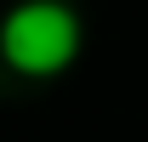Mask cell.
<instances>
[{"label":"cell","mask_w":148,"mask_h":142,"mask_svg":"<svg viewBox=\"0 0 148 142\" xmlns=\"http://www.w3.org/2000/svg\"><path fill=\"white\" fill-rule=\"evenodd\" d=\"M80 57V23L63 0H23L0 23V63L23 80H51Z\"/></svg>","instance_id":"cell-1"}]
</instances>
